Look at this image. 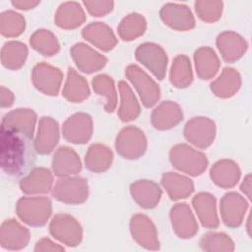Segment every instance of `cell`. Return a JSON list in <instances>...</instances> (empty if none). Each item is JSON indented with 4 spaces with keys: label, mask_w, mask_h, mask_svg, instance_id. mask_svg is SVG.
Listing matches in <instances>:
<instances>
[{
    "label": "cell",
    "mask_w": 252,
    "mask_h": 252,
    "mask_svg": "<svg viewBox=\"0 0 252 252\" xmlns=\"http://www.w3.org/2000/svg\"><path fill=\"white\" fill-rule=\"evenodd\" d=\"M35 146L32 137L1 125L0 165L10 176H23L35 162Z\"/></svg>",
    "instance_id": "cell-1"
},
{
    "label": "cell",
    "mask_w": 252,
    "mask_h": 252,
    "mask_svg": "<svg viewBox=\"0 0 252 252\" xmlns=\"http://www.w3.org/2000/svg\"><path fill=\"white\" fill-rule=\"evenodd\" d=\"M19 219L28 225H44L52 213V204L47 197H22L16 205Z\"/></svg>",
    "instance_id": "cell-2"
},
{
    "label": "cell",
    "mask_w": 252,
    "mask_h": 252,
    "mask_svg": "<svg viewBox=\"0 0 252 252\" xmlns=\"http://www.w3.org/2000/svg\"><path fill=\"white\" fill-rule=\"evenodd\" d=\"M169 160L177 170L198 176L202 174L208 165L207 157L186 144H177L169 152Z\"/></svg>",
    "instance_id": "cell-3"
},
{
    "label": "cell",
    "mask_w": 252,
    "mask_h": 252,
    "mask_svg": "<svg viewBox=\"0 0 252 252\" xmlns=\"http://www.w3.org/2000/svg\"><path fill=\"white\" fill-rule=\"evenodd\" d=\"M115 149L119 156L126 159H137L147 150V138L144 132L135 126L123 128L117 135Z\"/></svg>",
    "instance_id": "cell-4"
},
{
    "label": "cell",
    "mask_w": 252,
    "mask_h": 252,
    "mask_svg": "<svg viewBox=\"0 0 252 252\" xmlns=\"http://www.w3.org/2000/svg\"><path fill=\"white\" fill-rule=\"evenodd\" d=\"M52 196L63 203L77 205L84 203L89 196L88 180L79 176H67L57 180Z\"/></svg>",
    "instance_id": "cell-5"
},
{
    "label": "cell",
    "mask_w": 252,
    "mask_h": 252,
    "mask_svg": "<svg viewBox=\"0 0 252 252\" xmlns=\"http://www.w3.org/2000/svg\"><path fill=\"white\" fill-rule=\"evenodd\" d=\"M125 75L137 90L145 107L154 106L160 97L158 85L139 66L131 64L127 66Z\"/></svg>",
    "instance_id": "cell-6"
},
{
    "label": "cell",
    "mask_w": 252,
    "mask_h": 252,
    "mask_svg": "<svg viewBox=\"0 0 252 252\" xmlns=\"http://www.w3.org/2000/svg\"><path fill=\"white\" fill-rule=\"evenodd\" d=\"M50 234L61 243L75 247L83 238V229L79 221L68 214H57L49 224Z\"/></svg>",
    "instance_id": "cell-7"
},
{
    "label": "cell",
    "mask_w": 252,
    "mask_h": 252,
    "mask_svg": "<svg viewBox=\"0 0 252 252\" xmlns=\"http://www.w3.org/2000/svg\"><path fill=\"white\" fill-rule=\"evenodd\" d=\"M135 57L158 80H162L165 77L168 58L160 45L153 42L142 43L137 47Z\"/></svg>",
    "instance_id": "cell-8"
},
{
    "label": "cell",
    "mask_w": 252,
    "mask_h": 252,
    "mask_svg": "<svg viewBox=\"0 0 252 252\" xmlns=\"http://www.w3.org/2000/svg\"><path fill=\"white\" fill-rule=\"evenodd\" d=\"M215 136L216 124L208 117H193L185 124L184 137L197 148L206 149L210 147L215 140Z\"/></svg>",
    "instance_id": "cell-9"
},
{
    "label": "cell",
    "mask_w": 252,
    "mask_h": 252,
    "mask_svg": "<svg viewBox=\"0 0 252 252\" xmlns=\"http://www.w3.org/2000/svg\"><path fill=\"white\" fill-rule=\"evenodd\" d=\"M63 74L60 69L45 62L37 63L32 72V81L36 90L46 95H57Z\"/></svg>",
    "instance_id": "cell-10"
},
{
    "label": "cell",
    "mask_w": 252,
    "mask_h": 252,
    "mask_svg": "<svg viewBox=\"0 0 252 252\" xmlns=\"http://www.w3.org/2000/svg\"><path fill=\"white\" fill-rule=\"evenodd\" d=\"M62 134L66 141L73 144H86L93 134V119L85 112L71 115L63 123Z\"/></svg>",
    "instance_id": "cell-11"
},
{
    "label": "cell",
    "mask_w": 252,
    "mask_h": 252,
    "mask_svg": "<svg viewBox=\"0 0 252 252\" xmlns=\"http://www.w3.org/2000/svg\"><path fill=\"white\" fill-rule=\"evenodd\" d=\"M130 231L133 239L149 250H158L159 241L153 221L143 214L134 215L130 220Z\"/></svg>",
    "instance_id": "cell-12"
},
{
    "label": "cell",
    "mask_w": 252,
    "mask_h": 252,
    "mask_svg": "<svg viewBox=\"0 0 252 252\" xmlns=\"http://www.w3.org/2000/svg\"><path fill=\"white\" fill-rule=\"evenodd\" d=\"M162 22L176 31H189L195 27V18L187 5L178 3H166L160 11Z\"/></svg>",
    "instance_id": "cell-13"
},
{
    "label": "cell",
    "mask_w": 252,
    "mask_h": 252,
    "mask_svg": "<svg viewBox=\"0 0 252 252\" xmlns=\"http://www.w3.org/2000/svg\"><path fill=\"white\" fill-rule=\"evenodd\" d=\"M70 54L78 69L86 74L101 70L107 63V58L86 43L79 42L70 49Z\"/></svg>",
    "instance_id": "cell-14"
},
{
    "label": "cell",
    "mask_w": 252,
    "mask_h": 252,
    "mask_svg": "<svg viewBox=\"0 0 252 252\" xmlns=\"http://www.w3.org/2000/svg\"><path fill=\"white\" fill-rule=\"evenodd\" d=\"M248 203L235 192H229L220 199V210L222 221L228 227H238L242 221Z\"/></svg>",
    "instance_id": "cell-15"
},
{
    "label": "cell",
    "mask_w": 252,
    "mask_h": 252,
    "mask_svg": "<svg viewBox=\"0 0 252 252\" xmlns=\"http://www.w3.org/2000/svg\"><path fill=\"white\" fill-rule=\"evenodd\" d=\"M170 220L175 234L180 238L188 239L198 232V223L186 203H178L171 208Z\"/></svg>",
    "instance_id": "cell-16"
},
{
    "label": "cell",
    "mask_w": 252,
    "mask_h": 252,
    "mask_svg": "<svg viewBox=\"0 0 252 252\" xmlns=\"http://www.w3.org/2000/svg\"><path fill=\"white\" fill-rule=\"evenodd\" d=\"M30 241V231L14 219L6 220L0 228V245L8 250L25 248Z\"/></svg>",
    "instance_id": "cell-17"
},
{
    "label": "cell",
    "mask_w": 252,
    "mask_h": 252,
    "mask_svg": "<svg viewBox=\"0 0 252 252\" xmlns=\"http://www.w3.org/2000/svg\"><path fill=\"white\" fill-rule=\"evenodd\" d=\"M183 119V112L178 103L165 100L158 104L152 112V125L158 130H168L175 127Z\"/></svg>",
    "instance_id": "cell-18"
},
{
    "label": "cell",
    "mask_w": 252,
    "mask_h": 252,
    "mask_svg": "<svg viewBox=\"0 0 252 252\" xmlns=\"http://www.w3.org/2000/svg\"><path fill=\"white\" fill-rule=\"evenodd\" d=\"M59 142L58 122L49 116H43L38 123L37 134L34 140L35 150L40 155L52 152Z\"/></svg>",
    "instance_id": "cell-19"
},
{
    "label": "cell",
    "mask_w": 252,
    "mask_h": 252,
    "mask_svg": "<svg viewBox=\"0 0 252 252\" xmlns=\"http://www.w3.org/2000/svg\"><path fill=\"white\" fill-rule=\"evenodd\" d=\"M216 43L222 58L228 63L241 58L247 50V43L244 38L231 31H225L220 33Z\"/></svg>",
    "instance_id": "cell-20"
},
{
    "label": "cell",
    "mask_w": 252,
    "mask_h": 252,
    "mask_svg": "<svg viewBox=\"0 0 252 252\" xmlns=\"http://www.w3.org/2000/svg\"><path fill=\"white\" fill-rule=\"evenodd\" d=\"M52 169L55 175L59 177L75 175L82 169L81 159L72 148L62 146L57 149L53 156Z\"/></svg>",
    "instance_id": "cell-21"
},
{
    "label": "cell",
    "mask_w": 252,
    "mask_h": 252,
    "mask_svg": "<svg viewBox=\"0 0 252 252\" xmlns=\"http://www.w3.org/2000/svg\"><path fill=\"white\" fill-rule=\"evenodd\" d=\"M82 35L89 42L102 51H110L117 44V39L112 30L104 23L95 22L86 26Z\"/></svg>",
    "instance_id": "cell-22"
},
{
    "label": "cell",
    "mask_w": 252,
    "mask_h": 252,
    "mask_svg": "<svg viewBox=\"0 0 252 252\" xmlns=\"http://www.w3.org/2000/svg\"><path fill=\"white\" fill-rule=\"evenodd\" d=\"M53 176L45 167L32 168L27 176L21 179L19 186L25 194H44L51 190Z\"/></svg>",
    "instance_id": "cell-23"
},
{
    "label": "cell",
    "mask_w": 252,
    "mask_h": 252,
    "mask_svg": "<svg viewBox=\"0 0 252 252\" xmlns=\"http://www.w3.org/2000/svg\"><path fill=\"white\" fill-rule=\"evenodd\" d=\"M192 204L204 227L217 228L219 226L217 201L214 195L208 192H200L193 198Z\"/></svg>",
    "instance_id": "cell-24"
},
{
    "label": "cell",
    "mask_w": 252,
    "mask_h": 252,
    "mask_svg": "<svg viewBox=\"0 0 252 252\" xmlns=\"http://www.w3.org/2000/svg\"><path fill=\"white\" fill-rule=\"evenodd\" d=\"M130 192L135 202L144 209L155 208L161 197L160 187L152 180H138L130 185Z\"/></svg>",
    "instance_id": "cell-25"
},
{
    "label": "cell",
    "mask_w": 252,
    "mask_h": 252,
    "mask_svg": "<svg viewBox=\"0 0 252 252\" xmlns=\"http://www.w3.org/2000/svg\"><path fill=\"white\" fill-rule=\"evenodd\" d=\"M35 122L36 114L32 109L17 108L3 116L1 125L33 137Z\"/></svg>",
    "instance_id": "cell-26"
},
{
    "label": "cell",
    "mask_w": 252,
    "mask_h": 252,
    "mask_svg": "<svg viewBox=\"0 0 252 252\" xmlns=\"http://www.w3.org/2000/svg\"><path fill=\"white\" fill-rule=\"evenodd\" d=\"M213 182L221 188H231L236 185L240 178V169L233 160L220 159L210 169Z\"/></svg>",
    "instance_id": "cell-27"
},
{
    "label": "cell",
    "mask_w": 252,
    "mask_h": 252,
    "mask_svg": "<svg viewBox=\"0 0 252 252\" xmlns=\"http://www.w3.org/2000/svg\"><path fill=\"white\" fill-rule=\"evenodd\" d=\"M86 21V15L78 2H65L62 3L54 17L55 24L65 30H72L80 27Z\"/></svg>",
    "instance_id": "cell-28"
},
{
    "label": "cell",
    "mask_w": 252,
    "mask_h": 252,
    "mask_svg": "<svg viewBox=\"0 0 252 252\" xmlns=\"http://www.w3.org/2000/svg\"><path fill=\"white\" fill-rule=\"evenodd\" d=\"M240 86L241 77L239 73L230 67L223 68L218 79L210 85L214 94L221 98L232 96L240 89Z\"/></svg>",
    "instance_id": "cell-29"
},
{
    "label": "cell",
    "mask_w": 252,
    "mask_h": 252,
    "mask_svg": "<svg viewBox=\"0 0 252 252\" xmlns=\"http://www.w3.org/2000/svg\"><path fill=\"white\" fill-rule=\"evenodd\" d=\"M161 185L171 200L177 201L189 197L194 191L193 181L176 172H166L161 177Z\"/></svg>",
    "instance_id": "cell-30"
},
{
    "label": "cell",
    "mask_w": 252,
    "mask_h": 252,
    "mask_svg": "<svg viewBox=\"0 0 252 252\" xmlns=\"http://www.w3.org/2000/svg\"><path fill=\"white\" fill-rule=\"evenodd\" d=\"M194 61L197 75L202 80L215 77L220 65L218 55L209 46L198 48L194 53Z\"/></svg>",
    "instance_id": "cell-31"
},
{
    "label": "cell",
    "mask_w": 252,
    "mask_h": 252,
    "mask_svg": "<svg viewBox=\"0 0 252 252\" xmlns=\"http://www.w3.org/2000/svg\"><path fill=\"white\" fill-rule=\"evenodd\" d=\"M90 88L86 79L78 74L75 69L68 68L67 80L62 94L70 102H82L90 96Z\"/></svg>",
    "instance_id": "cell-32"
},
{
    "label": "cell",
    "mask_w": 252,
    "mask_h": 252,
    "mask_svg": "<svg viewBox=\"0 0 252 252\" xmlns=\"http://www.w3.org/2000/svg\"><path fill=\"white\" fill-rule=\"evenodd\" d=\"M112 151L105 145L96 143L90 146L85 158L86 167L93 172L100 173L106 171L112 163Z\"/></svg>",
    "instance_id": "cell-33"
},
{
    "label": "cell",
    "mask_w": 252,
    "mask_h": 252,
    "mask_svg": "<svg viewBox=\"0 0 252 252\" xmlns=\"http://www.w3.org/2000/svg\"><path fill=\"white\" fill-rule=\"evenodd\" d=\"M27 57L28 47L21 41H7L1 49V63L9 70H18L22 68Z\"/></svg>",
    "instance_id": "cell-34"
},
{
    "label": "cell",
    "mask_w": 252,
    "mask_h": 252,
    "mask_svg": "<svg viewBox=\"0 0 252 252\" xmlns=\"http://www.w3.org/2000/svg\"><path fill=\"white\" fill-rule=\"evenodd\" d=\"M118 89L120 93V106L118 109V116L123 122H128L135 120L141 111L140 104L135 96L130 86L124 82L120 81L118 83Z\"/></svg>",
    "instance_id": "cell-35"
},
{
    "label": "cell",
    "mask_w": 252,
    "mask_h": 252,
    "mask_svg": "<svg viewBox=\"0 0 252 252\" xmlns=\"http://www.w3.org/2000/svg\"><path fill=\"white\" fill-rule=\"evenodd\" d=\"M169 80L170 83L177 89H185L190 86L193 81V73L188 56L181 54L177 55L173 59Z\"/></svg>",
    "instance_id": "cell-36"
},
{
    "label": "cell",
    "mask_w": 252,
    "mask_h": 252,
    "mask_svg": "<svg viewBox=\"0 0 252 252\" xmlns=\"http://www.w3.org/2000/svg\"><path fill=\"white\" fill-rule=\"evenodd\" d=\"M92 86L95 94L106 98L104 110L108 113L113 112L117 104V94L113 79L108 75L100 74L93 79Z\"/></svg>",
    "instance_id": "cell-37"
},
{
    "label": "cell",
    "mask_w": 252,
    "mask_h": 252,
    "mask_svg": "<svg viewBox=\"0 0 252 252\" xmlns=\"http://www.w3.org/2000/svg\"><path fill=\"white\" fill-rule=\"evenodd\" d=\"M147 28L145 18L138 13H131L124 17L117 27L119 36L125 40H133L144 34Z\"/></svg>",
    "instance_id": "cell-38"
},
{
    "label": "cell",
    "mask_w": 252,
    "mask_h": 252,
    "mask_svg": "<svg viewBox=\"0 0 252 252\" xmlns=\"http://www.w3.org/2000/svg\"><path fill=\"white\" fill-rule=\"evenodd\" d=\"M31 46L43 56H53L59 49L60 45L56 36L48 30L40 29L35 31L30 37Z\"/></svg>",
    "instance_id": "cell-39"
},
{
    "label": "cell",
    "mask_w": 252,
    "mask_h": 252,
    "mask_svg": "<svg viewBox=\"0 0 252 252\" xmlns=\"http://www.w3.org/2000/svg\"><path fill=\"white\" fill-rule=\"evenodd\" d=\"M26 29L25 18L12 10L0 14V32L5 37H16L23 33Z\"/></svg>",
    "instance_id": "cell-40"
},
{
    "label": "cell",
    "mask_w": 252,
    "mask_h": 252,
    "mask_svg": "<svg viewBox=\"0 0 252 252\" xmlns=\"http://www.w3.org/2000/svg\"><path fill=\"white\" fill-rule=\"evenodd\" d=\"M200 246L204 251H233L232 239L222 232H208L200 240Z\"/></svg>",
    "instance_id": "cell-41"
},
{
    "label": "cell",
    "mask_w": 252,
    "mask_h": 252,
    "mask_svg": "<svg viewBox=\"0 0 252 252\" xmlns=\"http://www.w3.org/2000/svg\"><path fill=\"white\" fill-rule=\"evenodd\" d=\"M223 3L221 1H205L195 2V11L198 17L207 23H214L221 17Z\"/></svg>",
    "instance_id": "cell-42"
},
{
    "label": "cell",
    "mask_w": 252,
    "mask_h": 252,
    "mask_svg": "<svg viewBox=\"0 0 252 252\" xmlns=\"http://www.w3.org/2000/svg\"><path fill=\"white\" fill-rule=\"evenodd\" d=\"M88 12L94 17H101L110 13L113 9V1H83Z\"/></svg>",
    "instance_id": "cell-43"
},
{
    "label": "cell",
    "mask_w": 252,
    "mask_h": 252,
    "mask_svg": "<svg viewBox=\"0 0 252 252\" xmlns=\"http://www.w3.org/2000/svg\"><path fill=\"white\" fill-rule=\"evenodd\" d=\"M64 247L53 242L47 237L41 238L35 244L34 251L35 252H46V251H64Z\"/></svg>",
    "instance_id": "cell-44"
},
{
    "label": "cell",
    "mask_w": 252,
    "mask_h": 252,
    "mask_svg": "<svg viewBox=\"0 0 252 252\" xmlns=\"http://www.w3.org/2000/svg\"><path fill=\"white\" fill-rule=\"evenodd\" d=\"M14 94L4 86L0 88V104L2 108L10 107L14 103Z\"/></svg>",
    "instance_id": "cell-45"
},
{
    "label": "cell",
    "mask_w": 252,
    "mask_h": 252,
    "mask_svg": "<svg viewBox=\"0 0 252 252\" xmlns=\"http://www.w3.org/2000/svg\"><path fill=\"white\" fill-rule=\"evenodd\" d=\"M12 5L20 10H31L39 4V1H30V0H16L11 2Z\"/></svg>",
    "instance_id": "cell-46"
},
{
    "label": "cell",
    "mask_w": 252,
    "mask_h": 252,
    "mask_svg": "<svg viewBox=\"0 0 252 252\" xmlns=\"http://www.w3.org/2000/svg\"><path fill=\"white\" fill-rule=\"evenodd\" d=\"M240 189L241 191L246 194V196L248 197V199H251V174H247L242 182V184L240 185Z\"/></svg>",
    "instance_id": "cell-47"
}]
</instances>
